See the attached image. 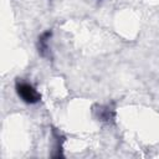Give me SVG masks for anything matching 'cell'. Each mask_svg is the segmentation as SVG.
<instances>
[{"label":"cell","instance_id":"obj_3","mask_svg":"<svg viewBox=\"0 0 159 159\" xmlns=\"http://www.w3.org/2000/svg\"><path fill=\"white\" fill-rule=\"evenodd\" d=\"M51 36H52V30H46L37 39V50H39V53L42 57H45V58H48L51 56V51H50V46H48V42H50Z\"/></svg>","mask_w":159,"mask_h":159},{"label":"cell","instance_id":"obj_1","mask_svg":"<svg viewBox=\"0 0 159 159\" xmlns=\"http://www.w3.org/2000/svg\"><path fill=\"white\" fill-rule=\"evenodd\" d=\"M15 89H16L17 96L25 103H27V104H35V103H39L41 101V94L29 82H22V81L20 82V81H17L16 86H15Z\"/></svg>","mask_w":159,"mask_h":159},{"label":"cell","instance_id":"obj_2","mask_svg":"<svg viewBox=\"0 0 159 159\" xmlns=\"http://www.w3.org/2000/svg\"><path fill=\"white\" fill-rule=\"evenodd\" d=\"M93 116L99 122L112 124L116 120V108L113 104H97L93 107Z\"/></svg>","mask_w":159,"mask_h":159}]
</instances>
